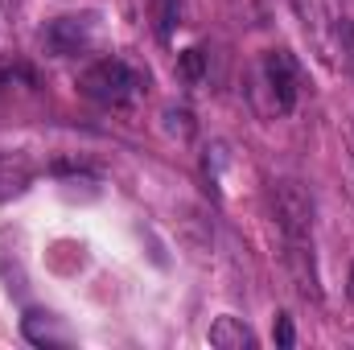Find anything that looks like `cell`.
<instances>
[{"label":"cell","mask_w":354,"mask_h":350,"mask_svg":"<svg viewBox=\"0 0 354 350\" xmlns=\"http://www.w3.org/2000/svg\"><path fill=\"white\" fill-rule=\"evenodd\" d=\"M268 198H272V219H276L284 243L288 248L313 243V194L301 181L280 177V181H272V194Z\"/></svg>","instance_id":"cell-1"},{"label":"cell","mask_w":354,"mask_h":350,"mask_svg":"<svg viewBox=\"0 0 354 350\" xmlns=\"http://www.w3.org/2000/svg\"><path fill=\"white\" fill-rule=\"evenodd\" d=\"M79 87H83L87 99L103 103V107H124V103H132V99L140 95L145 79H140L128 62H120V58H103V62H95V66L83 71Z\"/></svg>","instance_id":"cell-2"},{"label":"cell","mask_w":354,"mask_h":350,"mask_svg":"<svg viewBox=\"0 0 354 350\" xmlns=\"http://www.w3.org/2000/svg\"><path fill=\"white\" fill-rule=\"evenodd\" d=\"M297 12H301V25H305V33L313 42L317 58L334 66L338 62V42H342V21L330 12L326 0H297Z\"/></svg>","instance_id":"cell-3"},{"label":"cell","mask_w":354,"mask_h":350,"mask_svg":"<svg viewBox=\"0 0 354 350\" xmlns=\"http://www.w3.org/2000/svg\"><path fill=\"white\" fill-rule=\"evenodd\" d=\"M264 83L272 91L276 111H292L297 107V91H301V66L288 50H268L264 54Z\"/></svg>","instance_id":"cell-4"},{"label":"cell","mask_w":354,"mask_h":350,"mask_svg":"<svg viewBox=\"0 0 354 350\" xmlns=\"http://www.w3.org/2000/svg\"><path fill=\"white\" fill-rule=\"evenodd\" d=\"M46 46L50 54L58 58H75L91 46V21L87 17H58L50 29H46Z\"/></svg>","instance_id":"cell-5"},{"label":"cell","mask_w":354,"mask_h":350,"mask_svg":"<svg viewBox=\"0 0 354 350\" xmlns=\"http://www.w3.org/2000/svg\"><path fill=\"white\" fill-rule=\"evenodd\" d=\"M33 157L21 153V149H0V202H12L21 198L29 185H33Z\"/></svg>","instance_id":"cell-6"},{"label":"cell","mask_w":354,"mask_h":350,"mask_svg":"<svg viewBox=\"0 0 354 350\" xmlns=\"http://www.w3.org/2000/svg\"><path fill=\"white\" fill-rule=\"evenodd\" d=\"M210 347L214 350H252L256 347V334H252V326H243L239 317H231V313H223V317H214V326H210Z\"/></svg>","instance_id":"cell-7"},{"label":"cell","mask_w":354,"mask_h":350,"mask_svg":"<svg viewBox=\"0 0 354 350\" xmlns=\"http://www.w3.org/2000/svg\"><path fill=\"white\" fill-rule=\"evenodd\" d=\"M25 338H29V342H37V347H54V342H66L71 334H66V330H58L50 313H29V317H25Z\"/></svg>","instance_id":"cell-8"},{"label":"cell","mask_w":354,"mask_h":350,"mask_svg":"<svg viewBox=\"0 0 354 350\" xmlns=\"http://www.w3.org/2000/svg\"><path fill=\"white\" fill-rule=\"evenodd\" d=\"M338 54H342L346 71L354 75V21H342V42H338Z\"/></svg>","instance_id":"cell-9"},{"label":"cell","mask_w":354,"mask_h":350,"mask_svg":"<svg viewBox=\"0 0 354 350\" xmlns=\"http://www.w3.org/2000/svg\"><path fill=\"white\" fill-rule=\"evenodd\" d=\"M272 334H276V342H280V347H292V342H297V334H292V322H288L284 313L276 317V330H272Z\"/></svg>","instance_id":"cell-10"},{"label":"cell","mask_w":354,"mask_h":350,"mask_svg":"<svg viewBox=\"0 0 354 350\" xmlns=\"http://www.w3.org/2000/svg\"><path fill=\"white\" fill-rule=\"evenodd\" d=\"M346 293H351V301H354V264H351V288Z\"/></svg>","instance_id":"cell-11"}]
</instances>
